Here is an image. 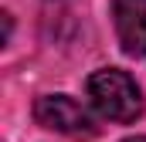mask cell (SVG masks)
I'll return each instance as SVG.
<instances>
[{
    "label": "cell",
    "mask_w": 146,
    "mask_h": 142,
    "mask_svg": "<svg viewBox=\"0 0 146 142\" xmlns=\"http://www.w3.org/2000/svg\"><path fill=\"white\" fill-rule=\"evenodd\" d=\"M85 91H88V102L92 108L109 118V122H136V115L143 112V95H139V85L133 81V74L119 68H102L95 74H88L85 81Z\"/></svg>",
    "instance_id": "cell-1"
},
{
    "label": "cell",
    "mask_w": 146,
    "mask_h": 142,
    "mask_svg": "<svg viewBox=\"0 0 146 142\" xmlns=\"http://www.w3.org/2000/svg\"><path fill=\"white\" fill-rule=\"evenodd\" d=\"M34 118L37 125L61 132L68 139H88L95 135V122L88 115V108L72 95H41L34 102Z\"/></svg>",
    "instance_id": "cell-2"
},
{
    "label": "cell",
    "mask_w": 146,
    "mask_h": 142,
    "mask_svg": "<svg viewBox=\"0 0 146 142\" xmlns=\"http://www.w3.org/2000/svg\"><path fill=\"white\" fill-rule=\"evenodd\" d=\"M112 24L129 58L146 54V0H112Z\"/></svg>",
    "instance_id": "cell-3"
},
{
    "label": "cell",
    "mask_w": 146,
    "mask_h": 142,
    "mask_svg": "<svg viewBox=\"0 0 146 142\" xmlns=\"http://www.w3.org/2000/svg\"><path fill=\"white\" fill-rule=\"evenodd\" d=\"M122 142H146V135H129V139H122Z\"/></svg>",
    "instance_id": "cell-4"
}]
</instances>
